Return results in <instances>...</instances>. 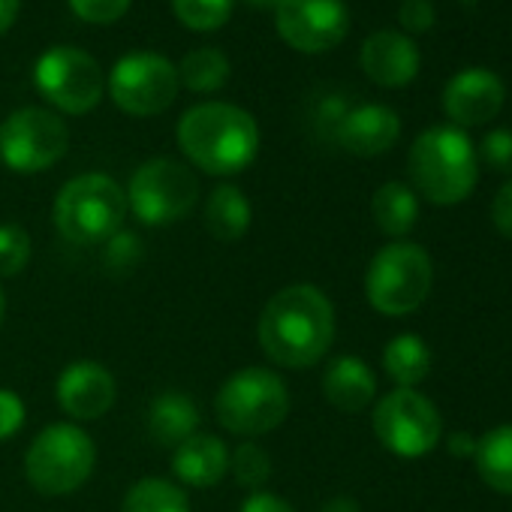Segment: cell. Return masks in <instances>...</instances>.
Returning <instances> with one entry per match:
<instances>
[{"label": "cell", "instance_id": "cell-40", "mask_svg": "<svg viewBox=\"0 0 512 512\" xmlns=\"http://www.w3.org/2000/svg\"><path fill=\"white\" fill-rule=\"evenodd\" d=\"M253 7H278V0H247Z\"/></svg>", "mask_w": 512, "mask_h": 512}, {"label": "cell", "instance_id": "cell-10", "mask_svg": "<svg viewBox=\"0 0 512 512\" xmlns=\"http://www.w3.org/2000/svg\"><path fill=\"white\" fill-rule=\"evenodd\" d=\"M34 85L58 112L88 115L100 106L106 79L94 55L76 46H55L40 55L34 67Z\"/></svg>", "mask_w": 512, "mask_h": 512}, {"label": "cell", "instance_id": "cell-35", "mask_svg": "<svg viewBox=\"0 0 512 512\" xmlns=\"http://www.w3.org/2000/svg\"><path fill=\"white\" fill-rule=\"evenodd\" d=\"M238 512H296L293 503L272 491H250V497L238 506Z\"/></svg>", "mask_w": 512, "mask_h": 512}, {"label": "cell", "instance_id": "cell-21", "mask_svg": "<svg viewBox=\"0 0 512 512\" xmlns=\"http://www.w3.org/2000/svg\"><path fill=\"white\" fill-rule=\"evenodd\" d=\"M199 428V410L196 404L181 392H163L154 398L148 410V431L160 446L175 449L187 437H193Z\"/></svg>", "mask_w": 512, "mask_h": 512}, {"label": "cell", "instance_id": "cell-20", "mask_svg": "<svg viewBox=\"0 0 512 512\" xmlns=\"http://www.w3.org/2000/svg\"><path fill=\"white\" fill-rule=\"evenodd\" d=\"M250 223H253V208L244 190H238L235 184H217L205 199V229L217 241L235 244L238 238L247 235Z\"/></svg>", "mask_w": 512, "mask_h": 512}, {"label": "cell", "instance_id": "cell-33", "mask_svg": "<svg viewBox=\"0 0 512 512\" xmlns=\"http://www.w3.org/2000/svg\"><path fill=\"white\" fill-rule=\"evenodd\" d=\"M398 22L407 34H422V31H431L434 22H437V13H434V4L431 0H404L401 10H398Z\"/></svg>", "mask_w": 512, "mask_h": 512}, {"label": "cell", "instance_id": "cell-1", "mask_svg": "<svg viewBox=\"0 0 512 512\" xmlns=\"http://www.w3.org/2000/svg\"><path fill=\"white\" fill-rule=\"evenodd\" d=\"M263 353L293 371L314 368L335 341V308L314 284H293L278 290L256 326Z\"/></svg>", "mask_w": 512, "mask_h": 512}, {"label": "cell", "instance_id": "cell-23", "mask_svg": "<svg viewBox=\"0 0 512 512\" xmlns=\"http://www.w3.org/2000/svg\"><path fill=\"white\" fill-rule=\"evenodd\" d=\"M383 371L398 389H416L431 374L428 344L413 332L395 335L383 350Z\"/></svg>", "mask_w": 512, "mask_h": 512}, {"label": "cell", "instance_id": "cell-2", "mask_svg": "<svg viewBox=\"0 0 512 512\" xmlns=\"http://www.w3.org/2000/svg\"><path fill=\"white\" fill-rule=\"evenodd\" d=\"M178 148L199 172L229 178L260 154V124L235 103H199L178 121Z\"/></svg>", "mask_w": 512, "mask_h": 512}, {"label": "cell", "instance_id": "cell-19", "mask_svg": "<svg viewBox=\"0 0 512 512\" xmlns=\"http://www.w3.org/2000/svg\"><path fill=\"white\" fill-rule=\"evenodd\" d=\"M323 395L341 413H362L377 395V377L359 356H338L323 374Z\"/></svg>", "mask_w": 512, "mask_h": 512}, {"label": "cell", "instance_id": "cell-34", "mask_svg": "<svg viewBox=\"0 0 512 512\" xmlns=\"http://www.w3.org/2000/svg\"><path fill=\"white\" fill-rule=\"evenodd\" d=\"M491 223L503 238L512 241V181H506L491 199Z\"/></svg>", "mask_w": 512, "mask_h": 512}, {"label": "cell", "instance_id": "cell-9", "mask_svg": "<svg viewBox=\"0 0 512 512\" xmlns=\"http://www.w3.org/2000/svg\"><path fill=\"white\" fill-rule=\"evenodd\" d=\"M70 148V130L52 109L25 106L0 124V160L19 175L52 169Z\"/></svg>", "mask_w": 512, "mask_h": 512}, {"label": "cell", "instance_id": "cell-4", "mask_svg": "<svg viewBox=\"0 0 512 512\" xmlns=\"http://www.w3.org/2000/svg\"><path fill=\"white\" fill-rule=\"evenodd\" d=\"M127 211L124 187L103 172L76 175L55 196V226L64 241L79 247L103 244L118 235Z\"/></svg>", "mask_w": 512, "mask_h": 512}, {"label": "cell", "instance_id": "cell-11", "mask_svg": "<svg viewBox=\"0 0 512 512\" xmlns=\"http://www.w3.org/2000/svg\"><path fill=\"white\" fill-rule=\"evenodd\" d=\"M377 440L398 458H422L443 437V419L431 398L416 389H392L371 416Z\"/></svg>", "mask_w": 512, "mask_h": 512}, {"label": "cell", "instance_id": "cell-18", "mask_svg": "<svg viewBox=\"0 0 512 512\" xmlns=\"http://www.w3.org/2000/svg\"><path fill=\"white\" fill-rule=\"evenodd\" d=\"M172 473L190 488H214L229 473V449L214 434H193L172 449Z\"/></svg>", "mask_w": 512, "mask_h": 512}, {"label": "cell", "instance_id": "cell-30", "mask_svg": "<svg viewBox=\"0 0 512 512\" xmlns=\"http://www.w3.org/2000/svg\"><path fill=\"white\" fill-rule=\"evenodd\" d=\"M67 4L85 25H115L127 16L133 0H67Z\"/></svg>", "mask_w": 512, "mask_h": 512}, {"label": "cell", "instance_id": "cell-16", "mask_svg": "<svg viewBox=\"0 0 512 512\" xmlns=\"http://www.w3.org/2000/svg\"><path fill=\"white\" fill-rule=\"evenodd\" d=\"M359 64L365 76L380 88H404L419 76V46L401 31H377L362 43Z\"/></svg>", "mask_w": 512, "mask_h": 512}, {"label": "cell", "instance_id": "cell-22", "mask_svg": "<svg viewBox=\"0 0 512 512\" xmlns=\"http://www.w3.org/2000/svg\"><path fill=\"white\" fill-rule=\"evenodd\" d=\"M371 214L383 235L404 238L419 220V196L413 187L401 181H386L383 187H377L371 199Z\"/></svg>", "mask_w": 512, "mask_h": 512}, {"label": "cell", "instance_id": "cell-39", "mask_svg": "<svg viewBox=\"0 0 512 512\" xmlns=\"http://www.w3.org/2000/svg\"><path fill=\"white\" fill-rule=\"evenodd\" d=\"M4 317H7V296L0 290V326H4Z\"/></svg>", "mask_w": 512, "mask_h": 512}, {"label": "cell", "instance_id": "cell-25", "mask_svg": "<svg viewBox=\"0 0 512 512\" xmlns=\"http://www.w3.org/2000/svg\"><path fill=\"white\" fill-rule=\"evenodd\" d=\"M121 512H190V500L181 485L160 476H145L124 494Z\"/></svg>", "mask_w": 512, "mask_h": 512}, {"label": "cell", "instance_id": "cell-17", "mask_svg": "<svg viewBox=\"0 0 512 512\" xmlns=\"http://www.w3.org/2000/svg\"><path fill=\"white\" fill-rule=\"evenodd\" d=\"M335 136L344 151L356 157H377V154H386L398 142L401 118L395 109L383 103H365L341 115Z\"/></svg>", "mask_w": 512, "mask_h": 512}, {"label": "cell", "instance_id": "cell-27", "mask_svg": "<svg viewBox=\"0 0 512 512\" xmlns=\"http://www.w3.org/2000/svg\"><path fill=\"white\" fill-rule=\"evenodd\" d=\"M229 473L235 479V485L247 488V491H263V485L272 476V458L260 443H238L235 452H229Z\"/></svg>", "mask_w": 512, "mask_h": 512}, {"label": "cell", "instance_id": "cell-26", "mask_svg": "<svg viewBox=\"0 0 512 512\" xmlns=\"http://www.w3.org/2000/svg\"><path fill=\"white\" fill-rule=\"evenodd\" d=\"M229 58L220 49H193L178 64V82L193 94H214L229 82Z\"/></svg>", "mask_w": 512, "mask_h": 512}, {"label": "cell", "instance_id": "cell-7", "mask_svg": "<svg viewBox=\"0 0 512 512\" xmlns=\"http://www.w3.org/2000/svg\"><path fill=\"white\" fill-rule=\"evenodd\" d=\"M97 464V446L76 422L46 425L25 452V476L46 497L79 491Z\"/></svg>", "mask_w": 512, "mask_h": 512}, {"label": "cell", "instance_id": "cell-12", "mask_svg": "<svg viewBox=\"0 0 512 512\" xmlns=\"http://www.w3.org/2000/svg\"><path fill=\"white\" fill-rule=\"evenodd\" d=\"M178 67L157 52L124 55L109 76V94L115 106L133 118L163 115L178 97Z\"/></svg>", "mask_w": 512, "mask_h": 512}, {"label": "cell", "instance_id": "cell-6", "mask_svg": "<svg viewBox=\"0 0 512 512\" xmlns=\"http://www.w3.org/2000/svg\"><path fill=\"white\" fill-rule=\"evenodd\" d=\"M434 284V263L425 247L413 241H392L374 253L365 272V296L383 317H407L419 311Z\"/></svg>", "mask_w": 512, "mask_h": 512}, {"label": "cell", "instance_id": "cell-32", "mask_svg": "<svg viewBox=\"0 0 512 512\" xmlns=\"http://www.w3.org/2000/svg\"><path fill=\"white\" fill-rule=\"evenodd\" d=\"M25 401L13 389H0V443L16 437L25 425Z\"/></svg>", "mask_w": 512, "mask_h": 512}, {"label": "cell", "instance_id": "cell-31", "mask_svg": "<svg viewBox=\"0 0 512 512\" xmlns=\"http://www.w3.org/2000/svg\"><path fill=\"white\" fill-rule=\"evenodd\" d=\"M482 160L494 169V172H506L512 175V130L509 127H497L488 130L482 145H479Z\"/></svg>", "mask_w": 512, "mask_h": 512}, {"label": "cell", "instance_id": "cell-37", "mask_svg": "<svg viewBox=\"0 0 512 512\" xmlns=\"http://www.w3.org/2000/svg\"><path fill=\"white\" fill-rule=\"evenodd\" d=\"M19 10H22V0H0V37L16 25Z\"/></svg>", "mask_w": 512, "mask_h": 512}, {"label": "cell", "instance_id": "cell-14", "mask_svg": "<svg viewBox=\"0 0 512 512\" xmlns=\"http://www.w3.org/2000/svg\"><path fill=\"white\" fill-rule=\"evenodd\" d=\"M506 88L503 79L485 67H470L455 73L443 88V112L452 127H479L497 118L503 109Z\"/></svg>", "mask_w": 512, "mask_h": 512}, {"label": "cell", "instance_id": "cell-5", "mask_svg": "<svg viewBox=\"0 0 512 512\" xmlns=\"http://www.w3.org/2000/svg\"><path fill=\"white\" fill-rule=\"evenodd\" d=\"M290 416L287 383L263 365L235 371L214 395V419L238 437H260Z\"/></svg>", "mask_w": 512, "mask_h": 512}, {"label": "cell", "instance_id": "cell-28", "mask_svg": "<svg viewBox=\"0 0 512 512\" xmlns=\"http://www.w3.org/2000/svg\"><path fill=\"white\" fill-rule=\"evenodd\" d=\"M235 10V0H172L175 19L196 31V34H211L220 31Z\"/></svg>", "mask_w": 512, "mask_h": 512}, {"label": "cell", "instance_id": "cell-36", "mask_svg": "<svg viewBox=\"0 0 512 512\" xmlns=\"http://www.w3.org/2000/svg\"><path fill=\"white\" fill-rule=\"evenodd\" d=\"M449 452L455 458H473L476 455V440L470 434H464V431H455V434H449Z\"/></svg>", "mask_w": 512, "mask_h": 512}, {"label": "cell", "instance_id": "cell-38", "mask_svg": "<svg viewBox=\"0 0 512 512\" xmlns=\"http://www.w3.org/2000/svg\"><path fill=\"white\" fill-rule=\"evenodd\" d=\"M320 512H362V506H359V500H353V497H332V500L323 503Z\"/></svg>", "mask_w": 512, "mask_h": 512}, {"label": "cell", "instance_id": "cell-13", "mask_svg": "<svg viewBox=\"0 0 512 512\" xmlns=\"http://www.w3.org/2000/svg\"><path fill=\"white\" fill-rule=\"evenodd\" d=\"M275 28L290 49L323 55L344 43L350 10L344 0H278Z\"/></svg>", "mask_w": 512, "mask_h": 512}, {"label": "cell", "instance_id": "cell-8", "mask_svg": "<svg viewBox=\"0 0 512 512\" xmlns=\"http://www.w3.org/2000/svg\"><path fill=\"white\" fill-rule=\"evenodd\" d=\"M127 208L145 226H169L184 220L199 199V178L190 166L154 157L142 163L127 184Z\"/></svg>", "mask_w": 512, "mask_h": 512}, {"label": "cell", "instance_id": "cell-29", "mask_svg": "<svg viewBox=\"0 0 512 512\" xmlns=\"http://www.w3.org/2000/svg\"><path fill=\"white\" fill-rule=\"evenodd\" d=\"M31 263V235L19 223H0V278H16Z\"/></svg>", "mask_w": 512, "mask_h": 512}, {"label": "cell", "instance_id": "cell-3", "mask_svg": "<svg viewBox=\"0 0 512 512\" xmlns=\"http://www.w3.org/2000/svg\"><path fill=\"white\" fill-rule=\"evenodd\" d=\"M407 169L416 196H425L431 205H458L476 187L479 157L461 127L437 124L416 136Z\"/></svg>", "mask_w": 512, "mask_h": 512}, {"label": "cell", "instance_id": "cell-24", "mask_svg": "<svg viewBox=\"0 0 512 512\" xmlns=\"http://www.w3.org/2000/svg\"><path fill=\"white\" fill-rule=\"evenodd\" d=\"M476 470L500 494H512V425H497L476 440Z\"/></svg>", "mask_w": 512, "mask_h": 512}, {"label": "cell", "instance_id": "cell-15", "mask_svg": "<svg viewBox=\"0 0 512 512\" xmlns=\"http://www.w3.org/2000/svg\"><path fill=\"white\" fill-rule=\"evenodd\" d=\"M55 395H58L61 410L70 419L91 422L112 410L118 389H115V377L109 374L106 365H100L94 359H79L61 371Z\"/></svg>", "mask_w": 512, "mask_h": 512}]
</instances>
